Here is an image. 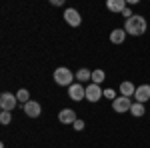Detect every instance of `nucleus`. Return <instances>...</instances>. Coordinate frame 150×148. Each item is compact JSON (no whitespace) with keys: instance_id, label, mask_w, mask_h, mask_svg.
I'll use <instances>...</instances> for the list:
<instances>
[{"instance_id":"10","label":"nucleus","mask_w":150,"mask_h":148,"mask_svg":"<svg viewBox=\"0 0 150 148\" xmlns=\"http://www.w3.org/2000/svg\"><path fill=\"white\" fill-rule=\"evenodd\" d=\"M58 120H60V124H74L78 118H76V112L72 108H64V110H60V114H58Z\"/></svg>"},{"instance_id":"15","label":"nucleus","mask_w":150,"mask_h":148,"mask_svg":"<svg viewBox=\"0 0 150 148\" xmlns=\"http://www.w3.org/2000/svg\"><path fill=\"white\" fill-rule=\"evenodd\" d=\"M76 80L78 82H88V80H92V72L88 68H80L76 72Z\"/></svg>"},{"instance_id":"20","label":"nucleus","mask_w":150,"mask_h":148,"mask_svg":"<svg viewBox=\"0 0 150 148\" xmlns=\"http://www.w3.org/2000/svg\"><path fill=\"white\" fill-rule=\"evenodd\" d=\"M72 126H74V130H76V132H80V130H84V126H86V124H84V120H82V118H78Z\"/></svg>"},{"instance_id":"21","label":"nucleus","mask_w":150,"mask_h":148,"mask_svg":"<svg viewBox=\"0 0 150 148\" xmlns=\"http://www.w3.org/2000/svg\"><path fill=\"white\" fill-rule=\"evenodd\" d=\"M122 16H126V20H128V18H132V16H134V14H132V10H130V6H126V8L122 10Z\"/></svg>"},{"instance_id":"1","label":"nucleus","mask_w":150,"mask_h":148,"mask_svg":"<svg viewBox=\"0 0 150 148\" xmlns=\"http://www.w3.org/2000/svg\"><path fill=\"white\" fill-rule=\"evenodd\" d=\"M146 28H148V22H146V18L140 16V14H134L132 18H128L126 22H124V30H126V34H130V36H142L146 32Z\"/></svg>"},{"instance_id":"2","label":"nucleus","mask_w":150,"mask_h":148,"mask_svg":"<svg viewBox=\"0 0 150 148\" xmlns=\"http://www.w3.org/2000/svg\"><path fill=\"white\" fill-rule=\"evenodd\" d=\"M72 80H74V74H72L70 68L60 66V68L54 70V82L58 86H72Z\"/></svg>"},{"instance_id":"3","label":"nucleus","mask_w":150,"mask_h":148,"mask_svg":"<svg viewBox=\"0 0 150 148\" xmlns=\"http://www.w3.org/2000/svg\"><path fill=\"white\" fill-rule=\"evenodd\" d=\"M16 106H18V98H16V94H10V92H2V94H0V108H2V110L12 112Z\"/></svg>"},{"instance_id":"19","label":"nucleus","mask_w":150,"mask_h":148,"mask_svg":"<svg viewBox=\"0 0 150 148\" xmlns=\"http://www.w3.org/2000/svg\"><path fill=\"white\" fill-rule=\"evenodd\" d=\"M104 98H108V100H112V102H114L116 98H118V96H116V90H112V88H106V90H104Z\"/></svg>"},{"instance_id":"13","label":"nucleus","mask_w":150,"mask_h":148,"mask_svg":"<svg viewBox=\"0 0 150 148\" xmlns=\"http://www.w3.org/2000/svg\"><path fill=\"white\" fill-rule=\"evenodd\" d=\"M134 92H136V86L130 82V80H124L122 84H120V96H134Z\"/></svg>"},{"instance_id":"14","label":"nucleus","mask_w":150,"mask_h":148,"mask_svg":"<svg viewBox=\"0 0 150 148\" xmlns=\"http://www.w3.org/2000/svg\"><path fill=\"white\" fill-rule=\"evenodd\" d=\"M130 114H132V116H136V118L144 116V114H146V110H144V104H140V102H132V106H130Z\"/></svg>"},{"instance_id":"16","label":"nucleus","mask_w":150,"mask_h":148,"mask_svg":"<svg viewBox=\"0 0 150 148\" xmlns=\"http://www.w3.org/2000/svg\"><path fill=\"white\" fill-rule=\"evenodd\" d=\"M16 98H18V102L24 106L26 102H30V92L26 90V88H20V90L16 92Z\"/></svg>"},{"instance_id":"6","label":"nucleus","mask_w":150,"mask_h":148,"mask_svg":"<svg viewBox=\"0 0 150 148\" xmlns=\"http://www.w3.org/2000/svg\"><path fill=\"white\" fill-rule=\"evenodd\" d=\"M130 106H132V100L128 96H118L112 102V110L118 114H124V112H130Z\"/></svg>"},{"instance_id":"11","label":"nucleus","mask_w":150,"mask_h":148,"mask_svg":"<svg viewBox=\"0 0 150 148\" xmlns=\"http://www.w3.org/2000/svg\"><path fill=\"white\" fill-rule=\"evenodd\" d=\"M128 6V2L126 0H108L106 2V8L110 12H116V14H122V10Z\"/></svg>"},{"instance_id":"18","label":"nucleus","mask_w":150,"mask_h":148,"mask_svg":"<svg viewBox=\"0 0 150 148\" xmlns=\"http://www.w3.org/2000/svg\"><path fill=\"white\" fill-rule=\"evenodd\" d=\"M10 120H12V112H6V110H2V114H0V122L6 126V124H10Z\"/></svg>"},{"instance_id":"12","label":"nucleus","mask_w":150,"mask_h":148,"mask_svg":"<svg viewBox=\"0 0 150 148\" xmlns=\"http://www.w3.org/2000/svg\"><path fill=\"white\" fill-rule=\"evenodd\" d=\"M126 30L124 28H114L112 32H110V42L112 44H122L124 40H126Z\"/></svg>"},{"instance_id":"17","label":"nucleus","mask_w":150,"mask_h":148,"mask_svg":"<svg viewBox=\"0 0 150 148\" xmlns=\"http://www.w3.org/2000/svg\"><path fill=\"white\" fill-rule=\"evenodd\" d=\"M104 76H106V74H104V70H92V82H94V84H98V86H100V84L104 82Z\"/></svg>"},{"instance_id":"4","label":"nucleus","mask_w":150,"mask_h":148,"mask_svg":"<svg viewBox=\"0 0 150 148\" xmlns=\"http://www.w3.org/2000/svg\"><path fill=\"white\" fill-rule=\"evenodd\" d=\"M68 96H70V100H74V102L84 100V98H86V86H82L80 82L68 86Z\"/></svg>"},{"instance_id":"5","label":"nucleus","mask_w":150,"mask_h":148,"mask_svg":"<svg viewBox=\"0 0 150 148\" xmlns=\"http://www.w3.org/2000/svg\"><path fill=\"white\" fill-rule=\"evenodd\" d=\"M64 20H66V24H70L72 28H78L82 24V16L76 8H66V10H64Z\"/></svg>"},{"instance_id":"9","label":"nucleus","mask_w":150,"mask_h":148,"mask_svg":"<svg viewBox=\"0 0 150 148\" xmlns=\"http://www.w3.org/2000/svg\"><path fill=\"white\" fill-rule=\"evenodd\" d=\"M134 98H136V102H140V104L148 102L150 100V84H140V86H136Z\"/></svg>"},{"instance_id":"22","label":"nucleus","mask_w":150,"mask_h":148,"mask_svg":"<svg viewBox=\"0 0 150 148\" xmlns=\"http://www.w3.org/2000/svg\"><path fill=\"white\" fill-rule=\"evenodd\" d=\"M52 6H64V0H50Z\"/></svg>"},{"instance_id":"8","label":"nucleus","mask_w":150,"mask_h":148,"mask_svg":"<svg viewBox=\"0 0 150 148\" xmlns=\"http://www.w3.org/2000/svg\"><path fill=\"white\" fill-rule=\"evenodd\" d=\"M24 114L28 116V118H38L40 112H42V108H40V102H36V100H30V102H26L22 106Z\"/></svg>"},{"instance_id":"7","label":"nucleus","mask_w":150,"mask_h":148,"mask_svg":"<svg viewBox=\"0 0 150 148\" xmlns=\"http://www.w3.org/2000/svg\"><path fill=\"white\" fill-rule=\"evenodd\" d=\"M102 96H104V90L98 86V84L92 82V84L86 86V100H88V102H98Z\"/></svg>"}]
</instances>
